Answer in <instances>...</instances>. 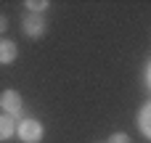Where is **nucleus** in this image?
<instances>
[{"label": "nucleus", "instance_id": "1", "mask_svg": "<svg viewBox=\"0 0 151 143\" xmlns=\"http://www.w3.org/2000/svg\"><path fill=\"white\" fill-rule=\"evenodd\" d=\"M19 138L24 143H40L42 141V125L37 119H21V125L16 127Z\"/></svg>", "mask_w": 151, "mask_h": 143}, {"label": "nucleus", "instance_id": "2", "mask_svg": "<svg viewBox=\"0 0 151 143\" xmlns=\"http://www.w3.org/2000/svg\"><path fill=\"white\" fill-rule=\"evenodd\" d=\"M21 27H24V32H27L29 37H40V34L45 32V16H42V13H29V16H24Z\"/></svg>", "mask_w": 151, "mask_h": 143}, {"label": "nucleus", "instance_id": "3", "mask_svg": "<svg viewBox=\"0 0 151 143\" xmlns=\"http://www.w3.org/2000/svg\"><path fill=\"white\" fill-rule=\"evenodd\" d=\"M0 106H3V111L5 114H19L21 111V96L16 93V90H3V96H0Z\"/></svg>", "mask_w": 151, "mask_h": 143}, {"label": "nucleus", "instance_id": "4", "mask_svg": "<svg viewBox=\"0 0 151 143\" xmlns=\"http://www.w3.org/2000/svg\"><path fill=\"white\" fill-rule=\"evenodd\" d=\"M16 53H19V48L13 40H0V64H13Z\"/></svg>", "mask_w": 151, "mask_h": 143}, {"label": "nucleus", "instance_id": "5", "mask_svg": "<svg viewBox=\"0 0 151 143\" xmlns=\"http://www.w3.org/2000/svg\"><path fill=\"white\" fill-rule=\"evenodd\" d=\"M138 127H141V133L151 141V101L141 109V114H138Z\"/></svg>", "mask_w": 151, "mask_h": 143}, {"label": "nucleus", "instance_id": "6", "mask_svg": "<svg viewBox=\"0 0 151 143\" xmlns=\"http://www.w3.org/2000/svg\"><path fill=\"white\" fill-rule=\"evenodd\" d=\"M13 133H16L13 117H3V114H0V141H8V138H13Z\"/></svg>", "mask_w": 151, "mask_h": 143}, {"label": "nucleus", "instance_id": "7", "mask_svg": "<svg viewBox=\"0 0 151 143\" xmlns=\"http://www.w3.org/2000/svg\"><path fill=\"white\" fill-rule=\"evenodd\" d=\"M27 8L32 13H40V11H48V0H27Z\"/></svg>", "mask_w": 151, "mask_h": 143}, {"label": "nucleus", "instance_id": "8", "mask_svg": "<svg viewBox=\"0 0 151 143\" xmlns=\"http://www.w3.org/2000/svg\"><path fill=\"white\" fill-rule=\"evenodd\" d=\"M109 143H130V135H125V133H114V135L109 138Z\"/></svg>", "mask_w": 151, "mask_h": 143}, {"label": "nucleus", "instance_id": "9", "mask_svg": "<svg viewBox=\"0 0 151 143\" xmlns=\"http://www.w3.org/2000/svg\"><path fill=\"white\" fill-rule=\"evenodd\" d=\"M5 29H8V19H5V16H0V34H3Z\"/></svg>", "mask_w": 151, "mask_h": 143}, {"label": "nucleus", "instance_id": "10", "mask_svg": "<svg viewBox=\"0 0 151 143\" xmlns=\"http://www.w3.org/2000/svg\"><path fill=\"white\" fill-rule=\"evenodd\" d=\"M149 82H151V69H149Z\"/></svg>", "mask_w": 151, "mask_h": 143}]
</instances>
